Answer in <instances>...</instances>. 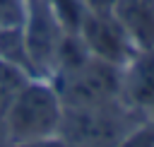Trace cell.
<instances>
[{
	"label": "cell",
	"mask_w": 154,
	"mask_h": 147,
	"mask_svg": "<svg viewBox=\"0 0 154 147\" xmlns=\"http://www.w3.org/2000/svg\"><path fill=\"white\" fill-rule=\"evenodd\" d=\"M26 17V0H0V31L22 29Z\"/></svg>",
	"instance_id": "30bf717a"
},
{
	"label": "cell",
	"mask_w": 154,
	"mask_h": 147,
	"mask_svg": "<svg viewBox=\"0 0 154 147\" xmlns=\"http://www.w3.org/2000/svg\"><path fill=\"white\" fill-rule=\"evenodd\" d=\"M60 101L65 108H82V106H103L120 101V84H123V67L103 63L94 55L51 77Z\"/></svg>",
	"instance_id": "3957f363"
},
{
	"label": "cell",
	"mask_w": 154,
	"mask_h": 147,
	"mask_svg": "<svg viewBox=\"0 0 154 147\" xmlns=\"http://www.w3.org/2000/svg\"><path fill=\"white\" fill-rule=\"evenodd\" d=\"M113 14L125 24L137 48L154 46V0H116Z\"/></svg>",
	"instance_id": "52a82bcc"
},
{
	"label": "cell",
	"mask_w": 154,
	"mask_h": 147,
	"mask_svg": "<svg viewBox=\"0 0 154 147\" xmlns=\"http://www.w3.org/2000/svg\"><path fill=\"white\" fill-rule=\"evenodd\" d=\"M26 80H29V75H24L22 70H17V67L7 65L5 60H0V111L2 113H5V108L10 104V99L14 96V92Z\"/></svg>",
	"instance_id": "9c48e42d"
},
{
	"label": "cell",
	"mask_w": 154,
	"mask_h": 147,
	"mask_svg": "<svg viewBox=\"0 0 154 147\" xmlns=\"http://www.w3.org/2000/svg\"><path fill=\"white\" fill-rule=\"evenodd\" d=\"M77 34L94 58L116 67H125L140 51L125 24L113 12H87Z\"/></svg>",
	"instance_id": "5b68a950"
},
{
	"label": "cell",
	"mask_w": 154,
	"mask_h": 147,
	"mask_svg": "<svg viewBox=\"0 0 154 147\" xmlns=\"http://www.w3.org/2000/svg\"><path fill=\"white\" fill-rule=\"evenodd\" d=\"M55 19L60 22V27L67 31V34H77L84 17H87V5L82 0H48Z\"/></svg>",
	"instance_id": "ba28073f"
},
{
	"label": "cell",
	"mask_w": 154,
	"mask_h": 147,
	"mask_svg": "<svg viewBox=\"0 0 154 147\" xmlns=\"http://www.w3.org/2000/svg\"><path fill=\"white\" fill-rule=\"evenodd\" d=\"M14 147H72L67 140H63L60 135H51L43 140H34V142H24V145H14Z\"/></svg>",
	"instance_id": "7c38bea8"
},
{
	"label": "cell",
	"mask_w": 154,
	"mask_h": 147,
	"mask_svg": "<svg viewBox=\"0 0 154 147\" xmlns=\"http://www.w3.org/2000/svg\"><path fill=\"white\" fill-rule=\"evenodd\" d=\"M140 120L144 118L123 101L103 106H82V108L63 106L58 135L67 140L72 147H118L120 140Z\"/></svg>",
	"instance_id": "7a4b0ae2"
},
{
	"label": "cell",
	"mask_w": 154,
	"mask_h": 147,
	"mask_svg": "<svg viewBox=\"0 0 154 147\" xmlns=\"http://www.w3.org/2000/svg\"><path fill=\"white\" fill-rule=\"evenodd\" d=\"M67 31L55 19L48 0H26V17L22 24L24 48L36 77L51 80L60 41Z\"/></svg>",
	"instance_id": "277c9868"
},
{
	"label": "cell",
	"mask_w": 154,
	"mask_h": 147,
	"mask_svg": "<svg viewBox=\"0 0 154 147\" xmlns=\"http://www.w3.org/2000/svg\"><path fill=\"white\" fill-rule=\"evenodd\" d=\"M63 101L51 80L29 77L5 108V128L12 145H24L58 135Z\"/></svg>",
	"instance_id": "6da1fadb"
},
{
	"label": "cell",
	"mask_w": 154,
	"mask_h": 147,
	"mask_svg": "<svg viewBox=\"0 0 154 147\" xmlns=\"http://www.w3.org/2000/svg\"><path fill=\"white\" fill-rule=\"evenodd\" d=\"M120 101L147 120H154V46L140 48L123 67Z\"/></svg>",
	"instance_id": "8992f818"
},
{
	"label": "cell",
	"mask_w": 154,
	"mask_h": 147,
	"mask_svg": "<svg viewBox=\"0 0 154 147\" xmlns=\"http://www.w3.org/2000/svg\"><path fill=\"white\" fill-rule=\"evenodd\" d=\"M89 12H113L116 0H82Z\"/></svg>",
	"instance_id": "4fadbf2b"
},
{
	"label": "cell",
	"mask_w": 154,
	"mask_h": 147,
	"mask_svg": "<svg viewBox=\"0 0 154 147\" xmlns=\"http://www.w3.org/2000/svg\"><path fill=\"white\" fill-rule=\"evenodd\" d=\"M118 147H154V120H140L123 140Z\"/></svg>",
	"instance_id": "8fae6325"
}]
</instances>
